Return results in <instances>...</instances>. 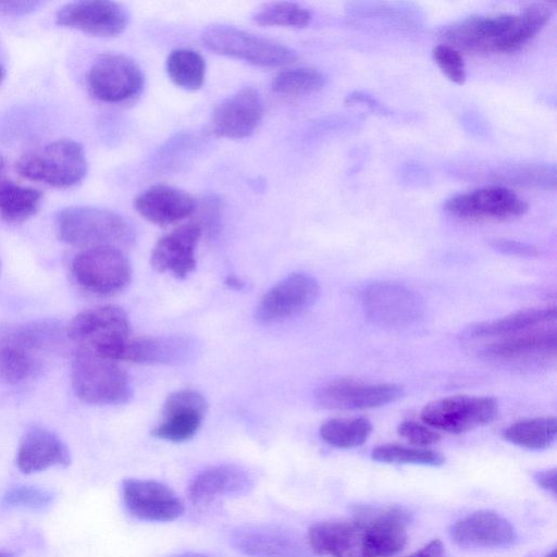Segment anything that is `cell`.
Here are the masks:
<instances>
[{
  "instance_id": "cell-4",
  "label": "cell",
  "mask_w": 557,
  "mask_h": 557,
  "mask_svg": "<svg viewBox=\"0 0 557 557\" xmlns=\"http://www.w3.org/2000/svg\"><path fill=\"white\" fill-rule=\"evenodd\" d=\"M16 172L34 182L69 188L84 180L88 163L84 147L72 139H58L22 154Z\"/></svg>"
},
{
  "instance_id": "cell-41",
  "label": "cell",
  "mask_w": 557,
  "mask_h": 557,
  "mask_svg": "<svg viewBox=\"0 0 557 557\" xmlns=\"http://www.w3.org/2000/svg\"><path fill=\"white\" fill-rule=\"evenodd\" d=\"M345 102L348 104L363 103L364 106H367L369 109L376 113H388V109L368 92L359 90L352 91L349 95H347Z\"/></svg>"
},
{
  "instance_id": "cell-27",
  "label": "cell",
  "mask_w": 557,
  "mask_h": 557,
  "mask_svg": "<svg viewBox=\"0 0 557 557\" xmlns=\"http://www.w3.org/2000/svg\"><path fill=\"white\" fill-rule=\"evenodd\" d=\"M71 454L67 446L54 433L32 428L22 437L16 465L23 473H35L54 466L67 467Z\"/></svg>"
},
{
  "instance_id": "cell-23",
  "label": "cell",
  "mask_w": 557,
  "mask_h": 557,
  "mask_svg": "<svg viewBox=\"0 0 557 557\" xmlns=\"http://www.w3.org/2000/svg\"><path fill=\"white\" fill-rule=\"evenodd\" d=\"M196 354V342L184 335L129 337L121 347L116 361L180 364Z\"/></svg>"
},
{
  "instance_id": "cell-14",
  "label": "cell",
  "mask_w": 557,
  "mask_h": 557,
  "mask_svg": "<svg viewBox=\"0 0 557 557\" xmlns=\"http://www.w3.org/2000/svg\"><path fill=\"white\" fill-rule=\"evenodd\" d=\"M320 287L314 277L295 272L272 286L260 299L256 317L262 323L295 317L314 305Z\"/></svg>"
},
{
  "instance_id": "cell-50",
  "label": "cell",
  "mask_w": 557,
  "mask_h": 557,
  "mask_svg": "<svg viewBox=\"0 0 557 557\" xmlns=\"http://www.w3.org/2000/svg\"><path fill=\"white\" fill-rule=\"evenodd\" d=\"M4 168V159L3 157L0 154V172L3 170Z\"/></svg>"
},
{
  "instance_id": "cell-32",
  "label": "cell",
  "mask_w": 557,
  "mask_h": 557,
  "mask_svg": "<svg viewBox=\"0 0 557 557\" xmlns=\"http://www.w3.org/2000/svg\"><path fill=\"white\" fill-rule=\"evenodd\" d=\"M169 78L177 87L197 90L202 87L206 78V61L193 49L180 48L171 51L165 61Z\"/></svg>"
},
{
  "instance_id": "cell-5",
  "label": "cell",
  "mask_w": 557,
  "mask_h": 557,
  "mask_svg": "<svg viewBox=\"0 0 557 557\" xmlns=\"http://www.w3.org/2000/svg\"><path fill=\"white\" fill-rule=\"evenodd\" d=\"M71 381L76 396L92 405H120L133 395L129 377L117 361L81 348L72 359Z\"/></svg>"
},
{
  "instance_id": "cell-47",
  "label": "cell",
  "mask_w": 557,
  "mask_h": 557,
  "mask_svg": "<svg viewBox=\"0 0 557 557\" xmlns=\"http://www.w3.org/2000/svg\"><path fill=\"white\" fill-rule=\"evenodd\" d=\"M4 76H5L4 69L0 65V84L2 83Z\"/></svg>"
},
{
  "instance_id": "cell-17",
  "label": "cell",
  "mask_w": 557,
  "mask_h": 557,
  "mask_svg": "<svg viewBox=\"0 0 557 557\" xmlns=\"http://www.w3.org/2000/svg\"><path fill=\"white\" fill-rule=\"evenodd\" d=\"M264 115V102L253 87H244L219 103L212 112L211 127L215 135L232 139L251 136Z\"/></svg>"
},
{
  "instance_id": "cell-28",
  "label": "cell",
  "mask_w": 557,
  "mask_h": 557,
  "mask_svg": "<svg viewBox=\"0 0 557 557\" xmlns=\"http://www.w3.org/2000/svg\"><path fill=\"white\" fill-rule=\"evenodd\" d=\"M253 486L248 471L234 465L213 466L193 480L188 494L195 503H207L220 496L242 495Z\"/></svg>"
},
{
  "instance_id": "cell-12",
  "label": "cell",
  "mask_w": 557,
  "mask_h": 557,
  "mask_svg": "<svg viewBox=\"0 0 557 557\" xmlns=\"http://www.w3.org/2000/svg\"><path fill=\"white\" fill-rule=\"evenodd\" d=\"M444 210L463 220L503 221L523 215L528 203L507 187L487 186L451 196Z\"/></svg>"
},
{
  "instance_id": "cell-44",
  "label": "cell",
  "mask_w": 557,
  "mask_h": 557,
  "mask_svg": "<svg viewBox=\"0 0 557 557\" xmlns=\"http://www.w3.org/2000/svg\"><path fill=\"white\" fill-rule=\"evenodd\" d=\"M406 557H446V555L443 543L440 540H433Z\"/></svg>"
},
{
  "instance_id": "cell-13",
  "label": "cell",
  "mask_w": 557,
  "mask_h": 557,
  "mask_svg": "<svg viewBox=\"0 0 557 557\" xmlns=\"http://www.w3.org/2000/svg\"><path fill=\"white\" fill-rule=\"evenodd\" d=\"M403 394V387L393 383L374 384L336 379L320 385L314 392V398L319 406L326 409L359 410L387 405Z\"/></svg>"
},
{
  "instance_id": "cell-29",
  "label": "cell",
  "mask_w": 557,
  "mask_h": 557,
  "mask_svg": "<svg viewBox=\"0 0 557 557\" xmlns=\"http://www.w3.org/2000/svg\"><path fill=\"white\" fill-rule=\"evenodd\" d=\"M556 307L532 308L490 322L472 325L471 338L507 337L555 322Z\"/></svg>"
},
{
  "instance_id": "cell-43",
  "label": "cell",
  "mask_w": 557,
  "mask_h": 557,
  "mask_svg": "<svg viewBox=\"0 0 557 557\" xmlns=\"http://www.w3.org/2000/svg\"><path fill=\"white\" fill-rule=\"evenodd\" d=\"M534 481L542 488L550 492L554 496L556 495V469H546L536 471L533 474Z\"/></svg>"
},
{
  "instance_id": "cell-10",
  "label": "cell",
  "mask_w": 557,
  "mask_h": 557,
  "mask_svg": "<svg viewBox=\"0 0 557 557\" xmlns=\"http://www.w3.org/2000/svg\"><path fill=\"white\" fill-rule=\"evenodd\" d=\"M87 84L90 94L97 100L124 103L141 92L145 76L133 59L120 53H104L91 64Z\"/></svg>"
},
{
  "instance_id": "cell-31",
  "label": "cell",
  "mask_w": 557,
  "mask_h": 557,
  "mask_svg": "<svg viewBox=\"0 0 557 557\" xmlns=\"http://www.w3.org/2000/svg\"><path fill=\"white\" fill-rule=\"evenodd\" d=\"M503 437L523 448H548L556 437V418L541 417L517 421L503 431Z\"/></svg>"
},
{
  "instance_id": "cell-9",
  "label": "cell",
  "mask_w": 557,
  "mask_h": 557,
  "mask_svg": "<svg viewBox=\"0 0 557 557\" xmlns=\"http://www.w3.org/2000/svg\"><path fill=\"white\" fill-rule=\"evenodd\" d=\"M362 309L373 323L384 327H403L417 322L423 314L421 296L396 282H374L361 293Z\"/></svg>"
},
{
  "instance_id": "cell-42",
  "label": "cell",
  "mask_w": 557,
  "mask_h": 557,
  "mask_svg": "<svg viewBox=\"0 0 557 557\" xmlns=\"http://www.w3.org/2000/svg\"><path fill=\"white\" fill-rule=\"evenodd\" d=\"M41 2L39 1H0V13L5 15H18L34 11Z\"/></svg>"
},
{
  "instance_id": "cell-51",
  "label": "cell",
  "mask_w": 557,
  "mask_h": 557,
  "mask_svg": "<svg viewBox=\"0 0 557 557\" xmlns=\"http://www.w3.org/2000/svg\"><path fill=\"white\" fill-rule=\"evenodd\" d=\"M0 270H1V264H0Z\"/></svg>"
},
{
  "instance_id": "cell-18",
  "label": "cell",
  "mask_w": 557,
  "mask_h": 557,
  "mask_svg": "<svg viewBox=\"0 0 557 557\" xmlns=\"http://www.w3.org/2000/svg\"><path fill=\"white\" fill-rule=\"evenodd\" d=\"M123 500L134 517L147 521H172L184 512L181 498L166 485L140 479H125Z\"/></svg>"
},
{
  "instance_id": "cell-37",
  "label": "cell",
  "mask_w": 557,
  "mask_h": 557,
  "mask_svg": "<svg viewBox=\"0 0 557 557\" xmlns=\"http://www.w3.org/2000/svg\"><path fill=\"white\" fill-rule=\"evenodd\" d=\"M54 494L44 487L17 485L9 488L2 497V504L9 508L44 510L54 502Z\"/></svg>"
},
{
  "instance_id": "cell-16",
  "label": "cell",
  "mask_w": 557,
  "mask_h": 557,
  "mask_svg": "<svg viewBox=\"0 0 557 557\" xmlns=\"http://www.w3.org/2000/svg\"><path fill=\"white\" fill-rule=\"evenodd\" d=\"M356 515L363 522L364 557H392L405 547L410 521L406 509L397 506L383 509L361 508Z\"/></svg>"
},
{
  "instance_id": "cell-19",
  "label": "cell",
  "mask_w": 557,
  "mask_h": 557,
  "mask_svg": "<svg viewBox=\"0 0 557 557\" xmlns=\"http://www.w3.org/2000/svg\"><path fill=\"white\" fill-rule=\"evenodd\" d=\"M207 411L205 397L194 389L176 391L165 399L161 419L152 430L153 436L184 442L191 438L201 425Z\"/></svg>"
},
{
  "instance_id": "cell-8",
  "label": "cell",
  "mask_w": 557,
  "mask_h": 557,
  "mask_svg": "<svg viewBox=\"0 0 557 557\" xmlns=\"http://www.w3.org/2000/svg\"><path fill=\"white\" fill-rule=\"evenodd\" d=\"M72 274L84 290L107 297L128 286L132 267L121 248L99 246L86 248L74 257Z\"/></svg>"
},
{
  "instance_id": "cell-3",
  "label": "cell",
  "mask_w": 557,
  "mask_h": 557,
  "mask_svg": "<svg viewBox=\"0 0 557 557\" xmlns=\"http://www.w3.org/2000/svg\"><path fill=\"white\" fill-rule=\"evenodd\" d=\"M59 325L50 321L9 327L0 333V375L15 385L34 379L44 354L57 343Z\"/></svg>"
},
{
  "instance_id": "cell-7",
  "label": "cell",
  "mask_w": 557,
  "mask_h": 557,
  "mask_svg": "<svg viewBox=\"0 0 557 557\" xmlns=\"http://www.w3.org/2000/svg\"><path fill=\"white\" fill-rule=\"evenodd\" d=\"M201 42L216 54L262 67L286 65L298 58L296 51L278 41L224 24L206 28Z\"/></svg>"
},
{
  "instance_id": "cell-21",
  "label": "cell",
  "mask_w": 557,
  "mask_h": 557,
  "mask_svg": "<svg viewBox=\"0 0 557 557\" xmlns=\"http://www.w3.org/2000/svg\"><path fill=\"white\" fill-rule=\"evenodd\" d=\"M201 234L202 224L198 221L177 226L156 243L151 265L159 272L185 278L196 268V249Z\"/></svg>"
},
{
  "instance_id": "cell-15",
  "label": "cell",
  "mask_w": 557,
  "mask_h": 557,
  "mask_svg": "<svg viewBox=\"0 0 557 557\" xmlns=\"http://www.w3.org/2000/svg\"><path fill=\"white\" fill-rule=\"evenodd\" d=\"M128 18V12L121 3L106 0L69 2L55 14L58 25L99 37L122 34Z\"/></svg>"
},
{
  "instance_id": "cell-34",
  "label": "cell",
  "mask_w": 557,
  "mask_h": 557,
  "mask_svg": "<svg viewBox=\"0 0 557 557\" xmlns=\"http://www.w3.org/2000/svg\"><path fill=\"white\" fill-rule=\"evenodd\" d=\"M325 76L312 67H289L280 71L272 81V90L281 96L297 97L323 88Z\"/></svg>"
},
{
  "instance_id": "cell-26",
  "label": "cell",
  "mask_w": 557,
  "mask_h": 557,
  "mask_svg": "<svg viewBox=\"0 0 557 557\" xmlns=\"http://www.w3.org/2000/svg\"><path fill=\"white\" fill-rule=\"evenodd\" d=\"M556 347L555 327L541 326L490 343L483 352L493 360L525 362L555 358Z\"/></svg>"
},
{
  "instance_id": "cell-1",
  "label": "cell",
  "mask_w": 557,
  "mask_h": 557,
  "mask_svg": "<svg viewBox=\"0 0 557 557\" xmlns=\"http://www.w3.org/2000/svg\"><path fill=\"white\" fill-rule=\"evenodd\" d=\"M552 8L532 3L518 14L472 15L441 33L446 45L467 53H513L525 47L549 21Z\"/></svg>"
},
{
  "instance_id": "cell-39",
  "label": "cell",
  "mask_w": 557,
  "mask_h": 557,
  "mask_svg": "<svg viewBox=\"0 0 557 557\" xmlns=\"http://www.w3.org/2000/svg\"><path fill=\"white\" fill-rule=\"evenodd\" d=\"M397 433L410 444L421 448L436 444L441 440V435L434 429L412 420L399 423Z\"/></svg>"
},
{
  "instance_id": "cell-40",
  "label": "cell",
  "mask_w": 557,
  "mask_h": 557,
  "mask_svg": "<svg viewBox=\"0 0 557 557\" xmlns=\"http://www.w3.org/2000/svg\"><path fill=\"white\" fill-rule=\"evenodd\" d=\"M490 246L493 249L509 256L535 257L539 253L537 248L533 245L507 238L492 239L490 242Z\"/></svg>"
},
{
  "instance_id": "cell-49",
  "label": "cell",
  "mask_w": 557,
  "mask_h": 557,
  "mask_svg": "<svg viewBox=\"0 0 557 557\" xmlns=\"http://www.w3.org/2000/svg\"><path fill=\"white\" fill-rule=\"evenodd\" d=\"M544 557H556V549H553L552 552L547 553Z\"/></svg>"
},
{
  "instance_id": "cell-46",
  "label": "cell",
  "mask_w": 557,
  "mask_h": 557,
  "mask_svg": "<svg viewBox=\"0 0 557 557\" xmlns=\"http://www.w3.org/2000/svg\"><path fill=\"white\" fill-rule=\"evenodd\" d=\"M175 557H209V556L203 555V554H184V555H180V556H175Z\"/></svg>"
},
{
  "instance_id": "cell-48",
  "label": "cell",
  "mask_w": 557,
  "mask_h": 557,
  "mask_svg": "<svg viewBox=\"0 0 557 557\" xmlns=\"http://www.w3.org/2000/svg\"><path fill=\"white\" fill-rule=\"evenodd\" d=\"M0 557H13V555L8 552H0Z\"/></svg>"
},
{
  "instance_id": "cell-20",
  "label": "cell",
  "mask_w": 557,
  "mask_h": 557,
  "mask_svg": "<svg viewBox=\"0 0 557 557\" xmlns=\"http://www.w3.org/2000/svg\"><path fill=\"white\" fill-rule=\"evenodd\" d=\"M451 540L465 548H504L513 545L517 532L502 515L478 510L458 519L449 529Z\"/></svg>"
},
{
  "instance_id": "cell-24",
  "label": "cell",
  "mask_w": 557,
  "mask_h": 557,
  "mask_svg": "<svg viewBox=\"0 0 557 557\" xmlns=\"http://www.w3.org/2000/svg\"><path fill=\"white\" fill-rule=\"evenodd\" d=\"M134 207L148 222L166 226L190 216L197 209V201L180 188L157 184L141 191L134 199Z\"/></svg>"
},
{
  "instance_id": "cell-33",
  "label": "cell",
  "mask_w": 557,
  "mask_h": 557,
  "mask_svg": "<svg viewBox=\"0 0 557 557\" xmlns=\"http://www.w3.org/2000/svg\"><path fill=\"white\" fill-rule=\"evenodd\" d=\"M372 432V423L364 417L331 419L320 428V435L327 444L338 448L362 445Z\"/></svg>"
},
{
  "instance_id": "cell-2",
  "label": "cell",
  "mask_w": 557,
  "mask_h": 557,
  "mask_svg": "<svg viewBox=\"0 0 557 557\" xmlns=\"http://www.w3.org/2000/svg\"><path fill=\"white\" fill-rule=\"evenodd\" d=\"M60 240L76 247H127L135 240L131 223L121 214L102 208L75 206L60 210L54 216Z\"/></svg>"
},
{
  "instance_id": "cell-25",
  "label": "cell",
  "mask_w": 557,
  "mask_h": 557,
  "mask_svg": "<svg viewBox=\"0 0 557 557\" xmlns=\"http://www.w3.org/2000/svg\"><path fill=\"white\" fill-rule=\"evenodd\" d=\"M362 539L363 522L356 513L352 520L314 523L308 532L310 548L326 557H364Z\"/></svg>"
},
{
  "instance_id": "cell-30",
  "label": "cell",
  "mask_w": 557,
  "mask_h": 557,
  "mask_svg": "<svg viewBox=\"0 0 557 557\" xmlns=\"http://www.w3.org/2000/svg\"><path fill=\"white\" fill-rule=\"evenodd\" d=\"M42 193L9 180H0V219L21 223L33 216L40 207Z\"/></svg>"
},
{
  "instance_id": "cell-38",
  "label": "cell",
  "mask_w": 557,
  "mask_h": 557,
  "mask_svg": "<svg viewBox=\"0 0 557 557\" xmlns=\"http://www.w3.org/2000/svg\"><path fill=\"white\" fill-rule=\"evenodd\" d=\"M432 58L450 82L458 85L465 84L467 72L461 52L446 44H440L434 47Z\"/></svg>"
},
{
  "instance_id": "cell-35",
  "label": "cell",
  "mask_w": 557,
  "mask_h": 557,
  "mask_svg": "<svg viewBox=\"0 0 557 557\" xmlns=\"http://www.w3.org/2000/svg\"><path fill=\"white\" fill-rule=\"evenodd\" d=\"M253 21L262 26L305 27L311 22V13L295 2H270L260 7Z\"/></svg>"
},
{
  "instance_id": "cell-11",
  "label": "cell",
  "mask_w": 557,
  "mask_h": 557,
  "mask_svg": "<svg viewBox=\"0 0 557 557\" xmlns=\"http://www.w3.org/2000/svg\"><path fill=\"white\" fill-rule=\"evenodd\" d=\"M498 414V404L487 396H449L424 406L421 420L434 430L463 433L491 423Z\"/></svg>"
},
{
  "instance_id": "cell-45",
  "label": "cell",
  "mask_w": 557,
  "mask_h": 557,
  "mask_svg": "<svg viewBox=\"0 0 557 557\" xmlns=\"http://www.w3.org/2000/svg\"><path fill=\"white\" fill-rule=\"evenodd\" d=\"M225 284L234 289H243L245 286V283L242 282L237 276L235 275H228L225 280Z\"/></svg>"
},
{
  "instance_id": "cell-6",
  "label": "cell",
  "mask_w": 557,
  "mask_h": 557,
  "mask_svg": "<svg viewBox=\"0 0 557 557\" xmlns=\"http://www.w3.org/2000/svg\"><path fill=\"white\" fill-rule=\"evenodd\" d=\"M66 334L77 348L116 361L122 345L131 337V324L122 308L97 306L77 313Z\"/></svg>"
},
{
  "instance_id": "cell-22",
  "label": "cell",
  "mask_w": 557,
  "mask_h": 557,
  "mask_svg": "<svg viewBox=\"0 0 557 557\" xmlns=\"http://www.w3.org/2000/svg\"><path fill=\"white\" fill-rule=\"evenodd\" d=\"M232 545L252 557H307L306 547L295 533L276 525L258 524L238 528Z\"/></svg>"
},
{
  "instance_id": "cell-36",
  "label": "cell",
  "mask_w": 557,
  "mask_h": 557,
  "mask_svg": "<svg viewBox=\"0 0 557 557\" xmlns=\"http://www.w3.org/2000/svg\"><path fill=\"white\" fill-rule=\"evenodd\" d=\"M371 457L373 460L384 463H412L436 467L445 462V457L435 450L398 444L376 446L372 450Z\"/></svg>"
}]
</instances>
